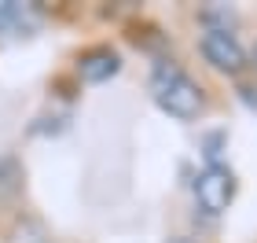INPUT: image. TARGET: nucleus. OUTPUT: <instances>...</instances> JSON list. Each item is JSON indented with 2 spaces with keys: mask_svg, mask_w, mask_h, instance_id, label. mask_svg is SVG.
Returning a JSON list of instances; mask_svg holds the SVG:
<instances>
[{
  "mask_svg": "<svg viewBox=\"0 0 257 243\" xmlns=\"http://www.w3.org/2000/svg\"><path fill=\"white\" fill-rule=\"evenodd\" d=\"M22 188V166L19 158H0V199L15 195Z\"/></svg>",
  "mask_w": 257,
  "mask_h": 243,
  "instance_id": "nucleus-5",
  "label": "nucleus"
},
{
  "mask_svg": "<svg viewBox=\"0 0 257 243\" xmlns=\"http://www.w3.org/2000/svg\"><path fill=\"white\" fill-rule=\"evenodd\" d=\"M231 195H235V177H231L228 166L209 162V166L195 177V199H198V206H202L206 214H224Z\"/></svg>",
  "mask_w": 257,
  "mask_h": 243,
  "instance_id": "nucleus-2",
  "label": "nucleus"
},
{
  "mask_svg": "<svg viewBox=\"0 0 257 243\" xmlns=\"http://www.w3.org/2000/svg\"><path fill=\"white\" fill-rule=\"evenodd\" d=\"M253 66H257V48H253Z\"/></svg>",
  "mask_w": 257,
  "mask_h": 243,
  "instance_id": "nucleus-7",
  "label": "nucleus"
},
{
  "mask_svg": "<svg viewBox=\"0 0 257 243\" xmlns=\"http://www.w3.org/2000/svg\"><path fill=\"white\" fill-rule=\"evenodd\" d=\"M118 70H121V59H118V52H110V48H92V52H85V55L77 59L81 81H92V85L114 77Z\"/></svg>",
  "mask_w": 257,
  "mask_h": 243,
  "instance_id": "nucleus-4",
  "label": "nucleus"
},
{
  "mask_svg": "<svg viewBox=\"0 0 257 243\" xmlns=\"http://www.w3.org/2000/svg\"><path fill=\"white\" fill-rule=\"evenodd\" d=\"M169 243H195V239H188V236H177V239H169Z\"/></svg>",
  "mask_w": 257,
  "mask_h": 243,
  "instance_id": "nucleus-6",
  "label": "nucleus"
},
{
  "mask_svg": "<svg viewBox=\"0 0 257 243\" xmlns=\"http://www.w3.org/2000/svg\"><path fill=\"white\" fill-rule=\"evenodd\" d=\"M198 48H202V55L224 74H239L242 66H246V48H242L239 37L231 30H224V26H209L202 33V41H198Z\"/></svg>",
  "mask_w": 257,
  "mask_h": 243,
  "instance_id": "nucleus-3",
  "label": "nucleus"
},
{
  "mask_svg": "<svg viewBox=\"0 0 257 243\" xmlns=\"http://www.w3.org/2000/svg\"><path fill=\"white\" fill-rule=\"evenodd\" d=\"M151 96L166 114L180 122H191L202 114V89L180 70L177 63H158L151 74Z\"/></svg>",
  "mask_w": 257,
  "mask_h": 243,
  "instance_id": "nucleus-1",
  "label": "nucleus"
}]
</instances>
